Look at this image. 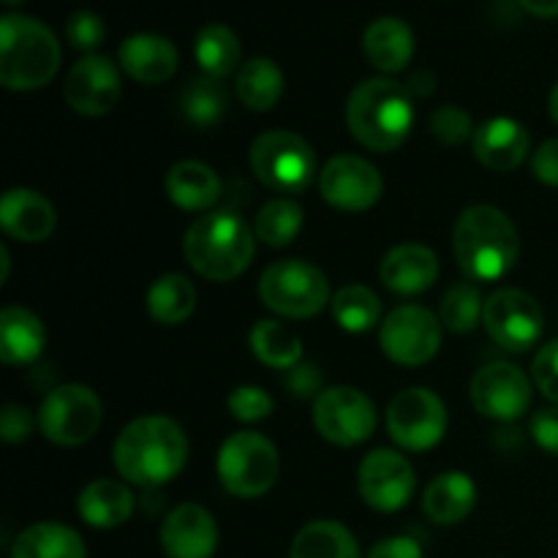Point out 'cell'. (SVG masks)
I'll use <instances>...</instances> for the list:
<instances>
[{"mask_svg": "<svg viewBox=\"0 0 558 558\" xmlns=\"http://www.w3.org/2000/svg\"><path fill=\"white\" fill-rule=\"evenodd\" d=\"M114 469L136 488H161L183 472L189 439L174 420L147 414L120 430L114 441Z\"/></svg>", "mask_w": 558, "mask_h": 558, "instance_id": "obj_1", "label": "cell"}, {"mask_svg": "<svg viewBox=\"0 0 558 558\" xmlns=\"http://www.w3.org/2000/svg\"><path fill=\"white\" fill-rule=\"evenodd\" d=\"M452 254L469 281L494 283L515 267L521 238L507 213L494 205H472L458 216Z\"/></svg>", "mask_w": 558, "mask_h": 558, "instance_id": "obj_2", "label": "cell"}, {"mask_svg": "<svg viewBox=\"0 0 558 558\" xmlns=\"http://www.w3.org/2000/svg\"><path fill=\"white\" fill-rule=\"evenodd\" d=\"M347 125L354 140L368 150H398L412 134V96L407 87L385 76L360 82L347 98Z\"/></svg>", "mask_w": 558, "mask_h": 558, "instance_id": "obj_3", "label": "cell"}, {"mask_svg": "<svg viewBox=\"0 0 558 558\" xmlns=\"http://www.w3.org/2000/svg\"><path fill=\"white\" fill-rule=\"evenodd\" d=\"M256 234L238 213L213 210L196 218L183 240L185 262L207 281H232L248 270Z\"/></svg>", "mask_w": 558, "mask_h": 558, "instance_id": "obj_4", "label": "cell"}, {"mask_svg": "<svg viewBox=\"0 0 558 558\" xmlns=\"http://www.w3.org/2000/svg\"><path fill=\"white\" fill-rule=\"evenodd\" d=\"M60 69V41L44 22L25 14L0 20V85L27 93L49 85Z\"/></svg>", "mask_w": 558, "mask_h": 558, "instance_id": "obj_5", "label": "cell"}, {"mask_svg": "<svg viewBox=\"0 0 558 558\" xmlns=\"http://www.w3.org/2000/svg\"><path fill=\"white\" fill-rule=\"evenodd\" d=\"M216 469L227 494L238 499H259L276 485L281 458L267 436L256 430H240L221 445Z\"/></svg>", "mask_w": 558, "mask_h": 558, "instance_id": "obj_6", "label": "cell"}, {"mask_svg": "<svg viewBox=\"0 0 558 558\" xmlns=\"http://www.w3.org/2000/svg\"><path fill=\"white\" fill-rule=\"evenodd\" d=\"M259 298L272 314L311 319L330 303V281L319 267L303 259H278L262 272Z\"/></svg>", "mask_w": 558, "mask_h": 558, "instance_id": "obj_7", "label": "cell"}, {"mask_svg": "<svg viewBox=\"0 0 558 558\" xmlns=\"http://www.w3.org/2000/svg\"><path fill=\"white\" fill-rule=\"evenodd\" d=\"M251 169L278 194H303L316 174L314 147L292 131H265L251 145Z\"/></svg>", "mask_w": 558, "mask_h": 558, "instance_id": "obj_8", "label": "cell"}, {"mask_svg": "<svg viewBox=\"0 0 558 558\" xmlns=\"http://www.w3.org/2000/svg\"><path fill=\"white\" fill-rule=\"evenodd\" d=\"M101 425V401L85 385L54 387L38 407V428L52 445L80 447L96 436Z\"/></svg>", "mask_w": 558, "mask_h": 558, "instance_id": "obj_9", "label": "cell"}, {"mask_svg": "<svg viewBox=\"0 0 558 558\" xmlns=\"http://www.w3.org/2000/svg\"><path fill=\"white\" fill-rule=\"evenodd\" d=\"M387 434L409 452L434 450L447 434L445 401L425 387L401 390L387 407Z\"/></svg>", "mask_w": 558, "mask_h": 558, "instance_id": "obj_10", "label": "cell"}, {"mask_svg": "<svg viewBox=\"0 0 558 558\" xmlns=\"http://www.w3.org/2000/svg\"><path fill=\"white\" fill-rule=\"evenodd\" d=\"M379 347L387 360L403 368L430 363L441 347V319L423 305H398L381 322Z\"/></svg>", "mask_w": 558, "mask_h": 558, "instance_id": "obj_11", "label": "cell"}, {"mask_svg": "<svg viewBox=\"0 0 558 558\" xmlns=\"http://www.w3.org/2000/svg\"><path fill=\"white\" fill-rule=\"evenodd\" d=\"M314 425L336 447H357L376 430V409L357 387H327L314 401Z\"/></svg>", "mask_w": 558, "mask_h": 558, "instance_id": "obj_12", "label": "cell"}, {"mask_svg": "<svg viewBox=\"0 0 558 558\" xmlns=\"http://www.w3.org/2000/svg\"><path fill=\"white\" fill-rule=\"evenodd\" d=\"M483 325L507 352H529L543 338L545 314L523 289H499L485 300Z\"/></svg>", "mask_w": 558, "mask_h": 558, "instance_id": "obj_13", "label": "cell"}, {"mask_svg": "<svg viewBox=\"0 0 558 558\" xmlns=\"http://www.w3.org/2000/svg\"><path fill=\"white\" fill-rule=\"evenodd\" d=\"M417 474L407 456L396 450H374L363 458L357 488L365 505L376 512H398L409 505Z\"/></svg>", "mask_w": 558, "mask_h": 558, "instance_id": "obj_14", "label": "cell"}, {"mask_svg": "<svg viewBox=\"0 0 558 558\" xmlns=\"http://www.w3.org/2000/svg\"><path fill=\"white\" fill-rule=\"evenodd\" d=\"M469 396L483 417L496 423H515L532 403V381L515 365L494 363L474 374Z\"/></svg>", "mask_w": 558, "mask_h": 558, "instance_id": "obj_15", "label": "cell"}, {"mask_svg": "<svg viewBox=\"0 0 558 558\" xmlns=\"http://www.w3.org/2000/svg\"><path fill=\"white\" fill-rule=\"evenodd\" d=\"M385 183L379 169L360 156H336L319 172V194L343 213H365L379 202Z\"/></svg>", "mask_w": 558, "mask_h": 558, "instance_id": "obj_16", "label": "cell"}, {"mask_svg": "<svg viewBox=\"0 0 558 558\" xmlns=\"http://www.w3.org/2000/svg\"><path fill=\"white\" fill-rule=\"evenodd\" d=\"M120 93H123V82H120L118 65L96 52L76 60L63 85L65 104L85 118H101L112 112L120 101Z\"/></svg>", "mask_w": 558, "mask_h": 558, "instance_id": "obj_17", "label": "cell"}, {"mask_svg": "<svg viewBox=\"0 0 558 558\" xmlns=\"http://www.w3.org/2000/svg\"><path fill=\"white\" fill-rule=\"evenodd\" d=\"M161 548L167 558H213L218 548L216 518L202 505H180L161 526Z\"/></svg>", "mask_w": 558, "mask_h": 558, "instance_id": "obj_18", "label": "cell"}, {"mask_svg": "<svg viewBox=\"0 0 558 558\" xmlns=\"http://www.w3.org/2000/svg\"><path fill=\"white\" fill-rule=\"evenodd\" d=\"M52 202L33 189H9L0 199V227L20 243H41L54 232Z\"/></svg>", "mask_w": 558, "mask_h": 558, "instance_id": "obj_19", "label": "cell"}, {"mask_svg": "<svg viewBox=\"0 0 558 558\" xmlns=\"http://www.w3.org/2000/svg\"><path fill=\"white\" fill-rule=\"evenodd\" d=\"M529 131L512 118H490L474 131V158L490 172H512L529 156Z\"/></svg>", "mask_w": 558, "mask_h": 558, "instance_id": "obj_20", "label": "cell"}, {"mask_svg": "<svg viewBox=\"0 0 558 558\" xmlns=\"http://www.w3.org/2000/svg\"><path fill=\"white\" fill-rule=\"evenodd\" d=\"M118 58L125 74L142 85H161V82L172 80L180 63L174 44L158 33L129 36L120 44Z\"/></svg>", "mask_w": 558, "mask_h": 558, "instance_id": "obj_21", "label": "cell"}, {"mask_svg": "<svg viewBox=\"0 0 558 558\" xmlns=\"http://www.w3.org/2000/svg\"><path fill=\"white\" fill-rule=\"evenodd\" d=\"M379 278L390 292L420 294L434 287L439 278V259L434 251L420 243L396 245L381 259Z\"/></svg>", "mask_w": 558, "mask_h": 558, "instance_id": "obj_22", "label": "cell"}, {"mask_svg": "<svg viewBox=\"0 0 558 558\" xmlns=\"http://www.w3.org/2000/svg\"><path fill=\"white\" fill-rule=\"evenodd\" d=\"M363 52L381 74H398L414 54V33L398 16H381L371 22L363 33Z\"/></svg>", "mask_w": 558, "mask_h": 558, "instance_id": "obj_23", "label": "cell"}, {"mask_svg": "<svg viewBox=\"0 0 558 558\" xmlns=\"http://www.w3.org/2000/svg\"><path fill=\"white\" fill-rule=\"evenodd\" d=\"M47 347L44 322L22 305H5L0 311V360L5 365L36 363Z\"/></svg>", "mask_w": 558, "mask_h": 558, "instance_id": "obj_24", "label": "cell"}, {"mask_svg": "<svg viewBox=\"0 0 558 558\" xmlns=\"http://www.w3.org/2000/svg\"><path fill=\"white\" fill-rule=\"evenodd\" d=\"M477 505V485L463 472H445L425 488L423 510L428 521L439 526H456L466 521Z\"/></svg>", "mask_w": 558, "mask_h": 558, "instance_id": "obj_25", "label": "cell"}, {"mask_svg": "<svg viewBox=\"0 0 558 558\" xmlns=\"http://www.w3.org/2000/svg\"><path fill=\"white\" fill-rule=\"evenodd\" d=\"M80 518L93 529H118L134 512V496L118 480H93L76 499Z\"/></svg>", "mask_w": 558, "mask_h": 558, "instance_id": "obj_26", "label": "cell"}, {"mask_svg": "<svg viewBox=\"0 0 558 558\" xmlns=\"http://www.w3.org/2000/svg\"><path fill=\"white\" fill-rule=\"evenodd\" d=\"M167 196L180 210H207L221 196V180L207 163L180 161L167 174Z\"/></svg>", "mask_w": 558, "mask_h": 558, "instance_id": "obj_27", "label": "cell"}, {"mask_svg": "<svg viewBox=\"0 0 558 558\" xmlns=\"http://www.w3.org/2000/svg\"><path fill=\"white\" fill-rule=\"evenodd\" d=\"M11 558H87V548L80 532L65 523L41 521L14 539Z\"/></svg>", "mask_w": 558, "mask_h": 558, "instance_id": "obj_28", "label": "cell"}, {"mask_svg": "<svg viewBox=\"0 0 558 558\" xmlns=\"http://www.w3.org/2000/svg\"><path fill=\"white\" fill-rule=\"evenodd\" d=\"M196 308V287L180 272L156 278L147 289V314L158 325H183Z\"/></svg>", "mask_w": 558, "mask_h": 558, "instance_id": "obj_29", "label": "cell"}, {"mask_svg": "<svg viewBox=\"0 0 558 558\" xmlns=\"http://www.w3.org/2000/svg\"><path fill=\"white\" fill-rule=\"evenodd\" d=\"M289 558H360L357 539L338 521H314L294 537Z\"/></svg>", "mask_w": 558, "mask_h": 558, "instance_id": "obj_30", "label": "cell"}, {"mask_svg": "<svg viewBox=\"0 0 558 558\" xmlns=\"http://www.w3.org/2000/svg\"><path fill=\"white\" fill-rule=\"evenodd\" d=\"M248 343L254 357L265 363L267 368L289 371L303 363V341H300V336L276 319L256 322Z\"/></svg>", "mask_w": 558, "mask_h": 558, "instance_id": "obj_31", "label": "cell"}, {"mask_svg": "<svg viewBox=\"0 0 558 558\" xmlns=\"http://www.w3.org/2000/svg\"><path fill=\"white\" fill-rule=\"evenodd\" d=\"M283 71L270 58H251L238 71V96L251 112H267L283 96Z\"/></svg>", "mask_w": 558, "mask_h": 558, "instance_id": "obj_32", "label": "cell"}, {"mask_svg": "<svg viewBox=\"0 0 558 558\" xmlns=\"http://www.w3.org/2000/svg\"><path fill=\"white\" fill-rule=\"evenodd\" d=\"M194 58L205 76L221 82L223 76L234 74L240 65V38L227 25H205L194 38Z\"/></svg>", "mask_w": 558, "mask_h": 558, "instance_id": "obj_33", "label": "cell"}, {"mask_svg": "<svg viewBox=\"0 0 558 558\" xmlns=\"http://www.w3.org/2000/svg\"><path fill=\"white\" fill-rule=\"evenodd\" d=\"M332 319L347 332H368L381 319V300L374 289L363 283H349L338 289L330 300Z\"/></svg>", "mask_w": 558, "mask_h": 558, "instance_id": "obj_34", "label": "cell"}, {"mask_svg": "<svg viewBox=\"0 0 558 558\" xmlns=\"http://www.w3.org/2000/svg\"><path fill=\"white\" fill-rule=\"evenodd\" d=\"M180 112L189 120L191 125H199V129H213L216 123H221L223 114H227V90L221 87V82L213 80V76H199V80H191L189 85L180 93Z\"/></svg>", "mask_w": 558, "mask_h": 558, "instance_id": "obj_35", "label": "cell"}, {"mask_svg": "<svg viewBox=\"0 0 558 558\" xmlns=\"http://www.w3.org/2000/svg\"><path fill=\"white\" fill-rule=\"evenodd\" d=\"M305 221L303 207L294 199H270L267 205H262L259 216H256L254 234L256 240H262L270 248H283V245L294 243V238L300 234Z\"/></svg>", "mask_w": 558, "mask_h": 558, "instance_id": "obj_36", "label": "cell"}, {"mask_svg": "<svg viewBox=\"0 0 558 558\" xmlns=\"http://www.w3.org/2000/svg\"><path fill=\"white\" fill-rule=\"evenodd\" d=\"M485 303L480 298V289L472 281H461L450 287L441 298L439 319L441 327L450 332H472L483 319Z\"/></svg>", "mask_w": 558, "mask_h": 558, "instance_id": "obj_37", "label": "cell"}, {"mask_svg": "<svg viewBox=\"0 0 558 558\" xmlns=\"http://www.w3.org/2000/svg\"><path fill=\"white\" fill-rule=\"evenodd\" d=\"M65 38H69V44L74 49L93 54V49L101 47V41L107 38V25H104V20L98 14L80 9L65 20Z\"/></svg>", "mask_w": 558, "mask_h": 558, "instance_id": "obj_38", "label": "cell"}, {"mask_svg": "<svg viewBox=\"0 0 558 558\" xmlns=\"http://www.w3.org/2000/svg\"><path fill=\"white\" fill-rule=\"evenodd\" d=\"M227 407L229 412H232V417L240 420V423H259V420L270 417L276 403H272V398L267 396L265 390H259V387L243 385L234 387Z\"/></svg>", "mask_w": 558, "mask_h": 558, "instance_id": "obj_39", "label": "cell"}, {"mask_svg": "<svg viewBox=\"0 0 558 558\" xmlns=\"http://www.w3.org/2000/svg\"><path fill=\"white\" fill-rule=\"evenodd\" d=\"M472 114L461 107H441L430 114V134L445 145H461L469 136H474Z\"/></svg>", "mask_w": 558, "mask_h": 558, "instance_id": "obj_40", "label": "cell"}, {"mask_svg": "<svg viewBox=\"0 0 558 558\" xmlns=\"http://www.w3.org/2000/svg\"><path fill=\"white\" fill-rule=\"evenodd\" d=\"M532 376L537 390L543 392L548 401L558 403V338L539 349L537 357H534L532 363Z\"/></svg>", "mask_w": 558, "mask_h": 558, "instance_id": "obj_41", "label": "cell"}, {"mask_svg": "<svg viewBox=\"0 0 558 558\" xmlns=\"http://www.w3.org/2000/svg\"><path fill=\"white\" fill-rule=\"evenodd\" d=\"M33 428H36V423H33L31 412L25 407L5 403L3 414H0V436H3V441L20 445V441H25L33 434Z\"/></svg>", "mask_w": 558, "mask_h": 558, "instance_id": "obj_42", "label": "cell"}, {"mask_svg": "<svg viewBox=\"0 0 558 558\" xmlns=\"http://www.w3.org/2000/svg\"><path fill=\"white\" fill-rule=\"evenodd\" d=\"M283 385L294 398H314L322 390V371L314 363H298L294 368L283 371Z\"/></svg>", "mask_w": 558, "mask_h": 558, "instance_id": "obj_43", "label": "cell"}, {"mask_svg": "<svg viewBox=\"0 0 558 558\" xmlns=\"http://www.w3.org/2000/svg\"><path fill=\"white\" fill-rule=\"evenodd\" d=\"M532 439L537 441L539 450L550 452L558 458V407L539 409L532 417Z\"/></svg>", "mask_w": 558, "mask_h": 558, "instance_id": "obj_44", "label": "cell"}, {"mask_svg": "<svg viewBox=\"0 0 558 558\" xmlns=\"http://www.w3.org/2000/svg\"><path fill=\"white\" fill-rule=\"evenodd\" d=\"M532 172L539 183L558 189V140H548L539 145V150L532 158Z\"/></svg>", "mask_w": 558, "mask_h": 558, "instance_id": "obj_45", "label": "cell"}, {"mask_svg": "<svg viewBox=\"0 0 558 558\" xmlns=\"http://www.w3.org/2000/svg\"><path fill=\"white\" fill-rule=\"evenodd\" d=\"M368 558H423V545L414 537H387L371 548Z\"/></svg>", "mask_w": 558, "mask_h": 558, "instance_id": "obj_46", "label": "cell"}, {"mask_svg": "<svg viewBox=\"0 0 558 558\" xmlns=\"http://www.w3.org/2000/svg\"><path fill=\"white\" fill-rule=\"evenodd\" d=\"M523 9L534 16H543V20H554L558 16V0H521Z\"/></svg>", "mask_w": 558, "mask_h": 558, "instance_id": "obj_47", "label": "cell"}, {"mask_svg": "<svg viewBox=\"0 0 558 558\" xmlns=\"http://www.w3.org/2000/svg\"><path fill=\"white\" fill-rule=\"evenodd\" d=\"M548 109H550V118H554V120H556V125H558V82L554 85V90H550Z\"/></svg>", "mask_w": 558, "mask_h": 558, "instance_id": "obj_48", "label": "cell"}, {"mask_svg": "<svg viewBox=\"0 0 558 558\" xmlns=\"http://www.w3.org/2000/svg\"><path fill=\"white\" fill-rule=\"evenodd\" d=\"M0 262H3V276H0V283L9 281V251L5 245H0Z\"/></svg>", "mask_w": 558, "mask_h": 558, "instance_id": "obj_49", "label": "cell"}, {"mask_svg": "<svg viewBox=\"0 0 558 558\" xmlns=\"http://www.w3.org/2000/svg\"><path fill=\"white\" fill-rule=\"evenodd\" d=\"M22 3V0H3V5H9V9H11V5H20Z\"/></svg>", "mask_w": 558, "mask_h": 558, "instance_id": "obj_50", "label": "cell"}]
</instances>
